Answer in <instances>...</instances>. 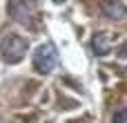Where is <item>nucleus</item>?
Segmentation results:
<instances>
[{"instance_id": "f257e3e1", "label": "nucleus", "mask_w": 127, "mask_h": 123, "mask_svg": "<svg viewBox=\"0 0 127 123\" xmlns=\"http://www.w3.org/2000/svg\"><path fill=\"white\" fill-rule=\"evenodd\" d=\"M27 47H29V43H27V38H22V36H4L2 38V43H0V54H2V61L4 63H9V65H13V63H18V61H22L25 58V54H27Z\"/></svg>"}, {"instance_id": "f03ea898", "label": "nucleus", "mask_w": 127, "mask_h": 123, "mask_svg": "<svg viewBox=\"0 0 127 123\" xmlns=\"http://www.w3.org/2000/svg\"><path fill=\"white\" fill-rule=\"evenodd\" d=\"M58 63V52L51 43H42L36 52H33V67L40 74H49Z\"/></svg>"}, {"instance_id": "7ed1b4c3", "label": "nucleus", "mask_w": 127, "mask_h": 123, "mask_svg": "<svg viewBox=\"0 0 127 123\" xmlns=\"http://www.w3.org/2000/svg\"><path fill=\"white\" fill-rule=\"evenodd\" d=\"M9 16L18 22V25H25V27H33V16H36V9L29 0H11L9 2Z\"/></svg>"}, {"instance_id": "20e7f679", "label": "nucleus", "mask_w": 127, "mask_h": 123, "mask_svg": "<svg viewBox=\"0 0 127 123\" xmlns=\"http://www.w3.org/2000/svg\"><path fill=\"white\" fill-rule=\"evenodd\" d=\"M103 13H105L107 18H125L127 16V7L123 2L107 0V2H103Z\"/></svg>"}, {"instance_id": "39448f33", "label": "nucleus", "mask_w": 127, "mask_h": 123, "mask_svg": "<svg viewBox=\"0 0 127 123\" xmlns=\"http://www.w3.org/2000/svg\"><path fill=\"white\" fill-rule=\"evenodd\" d=\"M92 49H94L96 56L109 54V36H107V34H96V36L92 38Z\"/></svg>"}, {"instance_id": "423d86ee", "label": "nucleus", "mask_w": 127, "mask_h": 123, "mask_svg": "<svg viewBox=\"0 0 127 123\" xmlns=\"http://www.w3.org/2000/svg\"><path fill=\"white\" fill-rule=\"evenodd\" d=\"M114 123H127V108H118L114 112Z\"/></svg>"}, {"instance_id": "0eeeda50", "label": "nucleus", "mask_w": 127, "mask_h": 123, "mask_svg": "<svg viewBox=\"0 0 127 123\" xmlns=\"http://www.w3.org/2000/svg\"><path fill=\"white\" fill-rule=\"evenodd\" d=\"M118 56H127V43L121 47V52H118Z\"/></svg>"}, {"instance_id": "6e6552de", "label": "nucleus", "mask_w": 127, "mask_h": 123, "mask_svg": "<svg viewBox=\"0 0 127 123\" xmlns=\"http://www.w3.org/2000/svg\"><path fill=\"white\" fill-rule=\"evenodd\" d=\"M54 2H65V0H54Z\"/></svg>"}]
</instances>
